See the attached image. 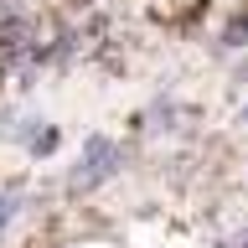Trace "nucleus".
<instances>
[{
	"label": "nucleus",
	"instance_id": "nucleus-1",
	"mask_svg": "<svg viewBox=\"0 0 248 248\" xmlns=\"http://www.w3.org/2000/svg\"><path fill=\"white\" fill-rule=\"evenodd\" d=\"M124 160H129V150H124L114 135H88V140H83V150H78V160L62 170V197L78 202V197L104 191V186L124 170Z\"/></svg>",
	"mask_w": 248,
	"mask_h": 248
},
{
	"label": "nucleus",
	"instance_id": "nucleus-2",
	"mask_svg": "<svg viewBox=\"0 0 248 248\" xmlns=\"http://www.w3.org/2000/svg\"><path fill=\"white\" fill-rule=\"evenodd\" d=\"M135 124H140V135H145V140H160V135H176V129L186 124V108L176 104L170 93H160V98H150V104L140 108Z\"/></svg>",
	"mask_w": 248,
	"mask_h": 248
},
{
	"label": "nucleus",
	"instance_id": "nucleus-3",
	"mask_svg": "<svg viewBox=\"0 0 248 248\" xmlns=\"http://www.w3.org/2000/svg\"><path fill=\"white\" fill-rule=\"evenodd\" d=\"M26 202H31L26 176H5V181H0V248L11 243V232H16V222H21V212H26Z\"/></svg>",
	"mask_w": 248,
	"mask_h": 248
},
{
	"label": "nucleus",
	"instance_id": "nucleus-4",
	"mask_svg": "<svg viewBox=\"0 0 248 248\" xmlns=\"http://www.w3.org/2000/svg\"><path fill=\"white\" fill-rule=\"evenodd\" d=\"M57 145H62V124H42V129L21 145V155H26V160H52Z\"/></svg>",
	"mask_w": 248,
	"mask_h": 248
},
{
	"label": "nucleus",
	"instance_id": "nucleus-5",
	"mask_svg": "<svg viewBox=\"0 0 248 248\" xmlns=\"http://www.w3.org/2000/svg\"><path fill=\"white\" fill-rule=\"evenodd\" d=\"M67 248H73V243H67Z\"/></svg>",
	"mask_w": 248,
	"mask_h": 248
},
{
	"label": "nucleus",
	"instance_id": "nucleus-6",
	"mask_svg": "<svg viewBox=\"0 0 248 248\" xmlns=\"http://www.w3.org/2000/svg\"><path fill=\"white\" fill-rule=\"evenodd\" d=\"M0 78H5V73H0Z\"/></svg>",
	"mask_w": 248,
	"mask_h": 248
}]
</instances>
